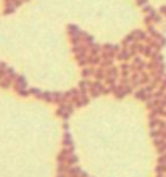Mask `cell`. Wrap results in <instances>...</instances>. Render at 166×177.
<instances>
[{
  "instance_id": "cell-1",
  "label": "cell",
  "mask_w": 166,
  "mask_h": 177,
  "mask_svg": "<svg viewBox=\"0 0 166 177\" xmlns=\"http://www.w3.org/2000/svg\"><path fill=\"white\" fill-rule=\"evenodd\" d=\"M71 110H73L71 106H61L60 111H58V114L63 116V118H66V116H70V114H71Z\"/></svg>"
},
{
  "instance_id": "cell-2",
  "label": "cell",
  "mask_w": 166,
  "mask_h": 177,
  "mask_svg": "<svg viewBox=\"0 0 166 177\" xmlns=\"http://www.w3.org/2000/svg\"><path fill=\"white\" fill-rule=\"evenodd\" d=\"M147 92L145 90H142V92H139V93H137V97H139V100H147Z\"/></svg>"
}]
</instances>
